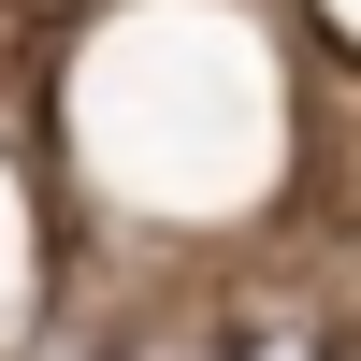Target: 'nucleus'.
I'll return each mask as SVG.
<instances>
[{
	"label": "nucleus",
	"instance_id": "1",
	"mask_svg": "<svg viewBox=\"0 0 361 361\" xmlns=\"http://www.w3.org/2000/svg\"><path fill=\"white\" fill-rule=\"evenodd\" d=\"M246 361H318V347L304 333H246Z\"/></svg>",
	"mask_w": 361,
	"mask_h": 361
},
{
	"label": "nucleus",
	"instance_id": "2",
	"mask_svg": "<svg viewBox=\"0 0 361 361\" xmlns=\"http://www.w3.org/2000/svg\"><path fill=\"white\" fill-rule=\"evenodd\" d=\"M145 361H202V347H145Z\"/></svg>",
	"mask_w": 361,
	"mask_h": 361
}]
</instances>
